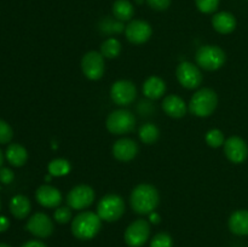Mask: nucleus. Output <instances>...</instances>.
I'll return each mask as SVG.
<instances>
[{
  "label": "nucleus",
  "instance_id": "ea45409f",
  "mask_svg": "<svg viewBox=\"0 0 248 247\" xmlns=\"http://www.w3.org/2000/svg\"><path fill=\"white\" fill-rule=\"evenodd\" d=\"M143 1V0H137V2H138V4H140V2H142Z\"/></svg>",
  "mask_w": 248,
  "mask_h": 247
},
{
  "label": "nucleus",
  "instance_id": "f03ea898",
  "mask_svg": "<svg viewBox=\"0 0 248 247\" xmlns=\"http://www.w3.org/2000/svg\"><path fill=\"white\" fill-rule=\"evenodd\" d=\"M102 228V219L96 212L82 211L72 220V232L79 240H91Z\"/></svg>",
  "mask_w": 248,
  "mask_h": 247
},
{
  "label": "nucleus",
  "instance_id": "72a5a7b5",
  "mask_svg": "<svg viewBox=\"0 0 248 247\" xmlns=\"http://www.w3.org/2000/svg\"><path fill=\"white\" fill-rule=\"evenodd\" d=\"M15 179V173L12 170L7 167H1L0 169V182L2 184H10Z\"/></svg>",
  "mask_w": 248,
  "mask_h": 247
},
{
  "label": "nucleus",
  "instance_id": "b1692460",
  "mask_svg": "<svg viewBox=\"0 0 248 247\" xmlns=\"http://www.w3.org/2000/svg\"><path fill=\"white\" fill-rule=\"evenodd\" d=\"M138 135H140V140H142L144 144H154L160 137V130L157 128L156 125L152 123L143 124L140 127V131H138Z\"/></svg>",
  "mask_w": 248,
  "mask_h": 247
},
{
  "label": "nucleus",
  "instance_id": "6ab92c4d",
  "mask_svg": "<svg viewBox=\"0 0 248 247\" xmlns=\"http://www.w3.org/2000/svg\"><path fill=\"white\" fill-rule=\"evenodd\" d=\"M212 26L219 34H230L236 28V18L230 12H218L212 17Z\"/></svg>",
  "mask_w": 248,
  "mask_h": 247
},
{
  "label": "nucleus",
  "instance_id": "7ed1b4c3",
  "mask_svg": "<svg viewBox=\"0 0 248 247\" xmlns=\"http://www.w3.org/2000/svg\"><path fill=\"white\" fill-rule=\"evenodd\" d=\"M218 106V96L215 90L202 87L191 97L189 102V111L199 118H207L212 115Z\"/></svg>",
  "mask_w": 248,
  "mask_h": 247
},
{
  "label": "nucleus",
  "instance_id": "4468645a",
  "mask_svg": "<svg viewBox=\"0 0 248 247\" xmlns=\"http://www.w3.org/2000/svg\"><path fill=\"white\" fill-rule=\"evenodd\" d=\"M224 153L229 161L241 164L248 156V145L241 137L232 136L225 140Z\"/></svg>",
  "mask_w": 248,
  "mask_h": 247
},
{
  "label": "nucleus",
  "instance_id": "c9c22d12",
  "mask_svg": "<svg viewBox=\"0 0 248 247\" xmlns=\"http://www.w3.org/2000/svg\"><path fill=\"white\" fill-rule=\"evenodd\" d=\"M10 227V220L4 216H0V232H6Z\"/></svg>",
  "mask_w": 248,
  "mask_h": 247
},
{
  "label": "nucleus",
  "instance_id": "f257e3e1",
  "mask_svg": "<svg viewBox=\"0 0 248 247\" xmlns=\"http://www.w3.org/2000/svg\"><path fill=\"white\" fill-rule=\"evenodd\" d=\"M159 202V191L154 185L148 183L138 184L130 196L131 207L138 215H149L154 212Z\"/></svg>",
  "mask_w": 248,
  "mask_h": 247
},
{
  "label": "nucleus",
  "instance_id": "9b49d317",
  "mask_svg": "<svg viewBox=\"0 0 248 247\" xmlns=\"http://www.w3.org/2000/svg\"><path fill=\"white\" fill-rule=\"evenodd\" d=\"M110 97L115 104L120 107L130 106L137 97L136 85L130 80H119L110 87Z\"/></svg>",
  "mask_w": 248,
  "mask_h": 247
},
{
  "label": "nucleus",
  "instance_id": "a878e982",
  "mask_svg": "<svg viewBox=\"0 0 248 247\" xmlns=\"http://www.w3.org/2000/svg\"><path fill=\"white\" fill-rule=\"evenodd\" d=\"M123 46L121 43L115 38H108L104 40L101 45V53L104 58L108 60H113L116 58L121 53Z\"/></svg>",
  "mask_w": 248,
  "mask_h": 247
},
{
  "label": "nucleus",
  "instance_id": "2eb2a0df",
  "mask_svg": "<svg viewBox=\"0 0 248 247\" xmlns=\"http://www.w3.org/2000/svg\"><path fill=\"white\" fill-rule=\"evenodd\" d=\"M138 152H140V147H138L137 142L131 138H121V139L116 140L111 148L114 157L123 162H128L135 159Z\"/></svg>",
  "mask_w": 248,
  "mask_h": 247
},
{
  "label": "nucleus",
  "instance_id": "2f4dec72",
  "mask_svg": "<svg viewBox=\"0 0 248 247\" xmlns=\"http://www.w3.org/2000/svg\"><path fill=\"white\" fill-rule=\"evenodd\" d=\"M14 137V130L5 120L0 119V144H6L11 142Z\"/></svg>",
  "mask_w": 248,
  "mask_h": 247
},
{
  "label": "nucleus",
  "instance_id": "4c0bfd02",
  "mask_svg": "<svg viewBox=\"0 0 248 247\" xmlns=\"http://www.w3.org/2000/svg\"><path fill=\"white\" fill-rule=\"evenodd\" d=\"M2 162H4V153H2V150L0 149V169H1L2 166Z\"/></svg>",
  "mask_w": 248,
  "mask_h": 247
},
{
  "label": "nucleus",
  "instance_id": "1a4fd4ad",
  "mask_svg": "<svg viewBox=\"0 0 248 247\" xmlns=\"http://www.w3.org/2000/svg\"><path fill=\"white\" fill-rule=\"evenodd\" d=\"M96 199L94 190L86 184L74 186L67 195V203L72 210L81 211L90 207Z\"/></svg>",
  "mask_w": 248,
  "mask_h": 247
},
{
  "label": "nucleus",
  "instance_id": "58836bf2",
  "mask_svg": "<svg viewBox=\"0 0 248 247\" xmlns=\"http://www.w3.org/2000/svg\"><path fill=\"white\" fill-rule=\"evenodd\" d=\"M0 247H11V246H9V245L6 244H0Z\"/></svg>",
  "mask_w": 248,
  "mask_h": 247
},
{
  "label": "nucleus",
  "instance_id": "0eeeda50",
  "mask_svg": "<svg viewBox=\"0 0 248 247\" xmlns=\"http://www.w3.org/2000/svg\"><path fill=\"white\" fill-rule=\"evenodd\" d=\"M176 75L178 82L184 89L195 90L202 84L203 77L200 67L193 64L191 62H188V61L179 63L176 70Z\"/></svg>",
  "mask_w": 248,
  "mask_h": 247
},
{
  "label": "nucleus",
  "instance_id": "aec40b11",
  "mask_svg": "<svg viewBox=\"0 0 248 247\" xmlns=\"http://www.w3.org/2000/svg\"><path fill=\"white\" fill-rule=\"evenodd\" d=\"M166 92V82L160 77H149L143 84V93L149 99H159Z\"/></svg>",
  "mask_w": 248,
  "mask_h": 247
},
{
  "label": "nucleus",
  "instance_id": "5701e85b",
  "mask_svg": "<svg viewBox=\"0 0 248 247\" xmlns=\"http://www.w3.org/2000/svg\"><path fill=\"white\" fill-rule=\"evenodd\" d=\"M111 10L115 19L120 22L131 21L135 15V6L128 0H115Z\"/></svg>",
  "mask_w": 248,
  "mask_h": 247
},
{
  "label": "nucleus",
  "instance_id": "dca6fc26",
  "mask_svg": "<svg viewBox=\"0 0 248 247\" xmlns=\"http://www.w3.org/2000/svg\"><path fill=\"white\" fill-rule=\"evenodd\" d=\"M35 199L43 207L46 208H57L63 200L61 191L48 184H44L36 189Z\"/></svg>",
  "mask_w": 248,
  "mask_h": 247
},
{
  "label": "nucleus",
  "instance_id": "393cba45",
  "mask_svg": "<svg viewBox=\"0 0 248 247\" xmlns=\"http://www.w3.org/2000/svg\"><path fill=\"white\" fill-rule=\"evenodd\" d=\"M72 170V165L67 159H62V157H57L48 162L47 171L52 177H63L67 176Z\"/></svg>",
  "mask_w": 248,
  "mask_h": 247
},
{
  "label": "nucleus",
  "instance_id": "c756f323",
  "mask_svg": "<svg viewBox=\"0 0 248 247\" xmlns=\"http://www.w3.org/2000/svg\"><path fill=\"white\" fill-rule=\"evenodd\" d=\"M53 219L58 224H67L72 219V208L69 206H63V207H57L53 212Z\"/></svg>",
  "mask_w": 248,
  "mask_h": 247
},
{
  "label": "nucleus",
  "instance_id": "a19ab883",
  "mask_svg": "<svg viewBox=\"0 0 248 247\" xmlns=\"http://www.w3.org/2000/svg\"><path fill=\"white\" fill-rule=\"evenodd\" d=\"M0 210H1V202H0Z\"/></svg>",
  "mask_w": 248,
  "mask_h": 247
},
{
  "label": "nucleus",
  "instance_id": "ddd939ff",
  "mask_svg": "<svg viewBox=\"0 0 248 247\" xmlns=\"http://www.w3.org/2000/svg\"><path fill=\"white\" fill-rule=\"evenodd\" d=\"M153 34V28L147 21L143 19H133L126 26V39L133 45H142L150 39Z\"/></svg>",
  "mask_w": 248,
  "mask_h": 247
},
{
  "label": "nucleus",
  "instance_id": "a211bd4d",
  "mask_svg": "<svg viewBox=\"0 0 248 247\" xmlns=\"http://www.w3.org/2000/svg\"><path fill=\"white\" fill-rule=\"evenodd\" d=\"M228 225L232 234L239 236H247L248 235V211L237 210L229 217Z\"/></svg>",
  "mask_w": 248,
  "mask_h": 247
},
{
  "label": "nucleus",
  "instance_id": "473e14b6",
  "mask_svg": "<svg viewBox=\"0 0 248 247\" xmlns=\"http://www.w3.org/2000/svg\"><path fill=\"white\" fill-rule=\"evenodd\" d=\"M147 4L156 11H165L171 5V0H147Z\"/></svg>",
  "mask_w": 248,
  "mask_h": 247
},
{
  "label": "nucleus",
  "instance_id": "4be33fe9",
  "mask_svg": "<svg viewBox=\"0 0 248 247\" xmlns=\"http://www.w3.org/2000/svg\"><path fill=\"white\" fill-rule=\"evenodd\" d=\"M31 201L24 195H16L10 201V212L17 219H24L31 213Z\"/></svg>",
  "mask_w": 248,
  "mask_h": 247
},
{
  "label": "nucleus",
  "instance_id": "6e6552de",
  "mask_svg": "<svg viewBox=\"0 0 248 247\" xmlns=\"http://www.w3.org/2000/svg\"><path fill=\"white\" fill-rule=\"evenodd\" d=\"M150 224L145 219H136L126 228L124 239L128 247H142L149 240Z\"/></svg>",
  "mask_w": 248,
  "mask_h": 247
},
{
  "label": "nucleus",
  "instance_id": "39448f33",
  "mask_svg": "<svg viewBox=\"0 0 248 247\" xmlns=\"http://www.w3.org/2000/svg\"><path fill=\"white\" fill-rule=\"evenodd\" d=\"M125 213V201L118 194H107L97 205V215L104 222H116Z\"/></svg>",
  "mask_w": 248,
  "mask_h": 247
},
{
  "label": "nucleus",
  "instance_id": "f8f14e48",
  "mask_svg": "<svg viewBox=\"0 0 248 247\" xmlns=\"http://www.w3.org/2000/svg\"><path fill=\"white\" fill-rule=\"evenodd\" d=\"M26 228L34 236L39 237V239H46L53 234L55 224L46 213L36 212L29 218Z\"/></svg>",
  "mask_w": 248,
  "mask_h": 247
},
{
  "label": "nucleus",
  "instance_id": "7c9ffc66",
  "mask_svg": "<svg viewBox=\"0 0 248 247\" xmlns=\"http://www.w3.org/2000/svg\"><path fill=\"white\" fill-rule=\"evenodd\" d=\"M195 4L202 14H212L219 6V0H195Z\"/></svg>",
  "mask_w": 248,
  "mask_h": 247
},
{
  "label": "nucleus",
  "instance_id": "c85d7f7f",
  "mask_svg": "<svg viewBox=\"0 0 248 247\" xmlns=\"http://www.w3.org/2000/svg\"><path fill=\"white\" fill-rule=\"evenodd\" d=\"M150 247H173V240L167 232H159L152 239Z\"/></svg>",
  "mask_w": 248,
  "mask_h": 247
},
{
  "label": "nucleus",
  "instance_id": "e433bc0d",
  "mask_svg": "<svg viewBox=\"0 0 248 247\" xmlns=\"http://www.w3.org/2000/svg\"><path fill=\"white\" fill-rule=\"evenodd\" d=\"M148 216H149V222L153 223V224H159V223L161 222V217H160L159 213H156L155 211L154 212L149 213Z\"/></svg>",
  "mask_w": 248,
  "mask_h": 247
},
{
  "label": "nucleus",
  "instance_id": "423d86ee",
  "mask_svg": "<svg viewBox=\"0 0 248 247\" xmlns=\"http://www.w3.org/2000/svg\"><path fill=\"white\" fill-rule=\"evenodd\" d=\"M106 126L113 135H126L135 130L136 116L127 109H118L109 114Z\"/></svg>",
  "mask_w": 248,
  "mask_h": 247
},
{
  "label": "nucleus",
  "instance_id": "f3484780",
  "mask_svg": "<svg viewBox=\"0 0 248 247\" xmlns=\"http://www.w3.org/2000/svg\"><path fill=\"white\" fill-rule=\"evenodd\" d=\"M162 109L171 118L181 119L186 114L188 106L182 97L177 96V94H169L164 98Z\"/></svg>",
  "mask_w": 248,
  "mask_h": 247
},
{
  "label": "nucleus",
  "instance_id": "20e7f679",
  "mask_svg": "<svg viewBox=\"0 0 248 247\" xmlns=\"http://www.w3.org/2000/svg\"><path fill=\"white\" fill-rule=\"evenodd\" d=\"M225 60H227V55L217 45H202L195 53L196 64L208 72L222 68Z\"/></svg>",
  "mask_w": 248,
  "mask_h": 247
},
{
  "label": "nucleus",
  "instance_id": "9d476101",
  "mask_svg": "<svg viewBox=\"0 0 248 247\" xmlns=\"http://www.w3.org/2000/svg\"><path fill=\"white\" fill-rule=\"evenodd\" d=\"M81 69L85 77L90 80H99L106 72V62L101 52L89 51L81 60Z\"/></svg>",
  "mask_w": 248,
  "mask_h": 247
},
{
  "label": "nucleus",
  "instance_id": "f704fd0d",
  "mask_svg": "<svg viewBox=\"0 0 248 247\" xmlns=\"http://www.w3.org/2000/svg\"><path fill=\"white\" fill-rule=\"evenodd\" d=\"M22 247H47L43 241L40 240H29L26 244L22 245Z\"/></svg>",
  "mask_w": 248,
  "mask_h": 247
},
{
  "label": "nucleus",
  "instance_id": "cd10ccee",
  "mask_svg": "<svg viewBox=\"0 0 248 247\" xmlns=\"http://www.w3.org/2000/svg\"><path fill=\"white\" fill-rule=\"evenodd\" d=\"M126 27L124 26V22L120 21H113L110 18H107L104 19L103 22L101 23V29L104 31V33H108V34H120L123 31H125Z\"/></svg>",
  "mask_w": 248,
  "mask_h": 247
},
{
  "label": "nucleus",
  "instance_id": "412c9836",
  "mask_svg": "<svg viewBox=\"0 0 248 247\" xmlns=\"http://www.w3.org/2000/svg\"><path fill=\"white\" fill-rule=\"evenodd\" d=\"M5 157L10 165L15 167H21L28 160V152L23 145L18 143H11L5 152Z\"/></svg>",
  "mask_w": 248,
  "mask_h": 247
},
{
  "label": "nucleus",
  "instance_id": "bb28decb",
  "mask_svg": "<svg viewBox=\"0 0 248 247\" xmlns=\"http://www.w3.org/2000/svg\"><path fill=\"white\" fill-rule=\"evenodd\" d=\"M206 143L210 145L211 148H219L222 145H224L225 139H224V135L220 130L218 128H212V130L208 131L206 133Z\"/></svg>",
  "mask_w": 248,
  "mask_h": 247
}]
</instances>
